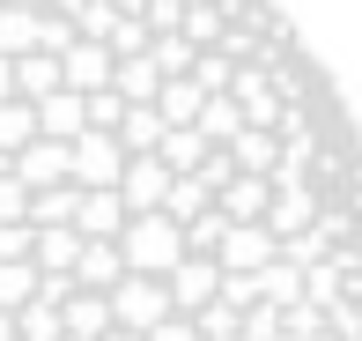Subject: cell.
<instances>
[{
	"instance_id": "6da1fadb",
	"label": "cell",
	"mask_w": 362,
	"mask_h": 341,
	"mask_svg": "<svg viewBox=\"0 0 362 341\" xmlns=\"http://www.w3.org/2000/svg\"><path fill=\"white\" fill-rule=\"evenodd\" d=\"M0 341H362V126L274 0H0Z\"/></svg>"
}]
</instances>
